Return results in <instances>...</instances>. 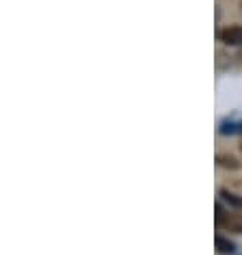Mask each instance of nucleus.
<instances>
[{
    "mask_svg": "<svg viewBox=\"0 0 242 255\" xmlns=\"http://www.w3.org/2000/svg\"><path fill=\"white\" fill-rule=\"evenodd\" d=\"M221 41L227 43V46H242V26H227L223 28L221 33Z\"/></svg>",
    "mask_w": 242,
    "mask_h": 255,
    "instance_id": "1",
    "label": "nucleus"
},
{
    "mask_svg": "<svg viewBox=\"0 0 242 255\" xmlns=\"http://www.w3.org/2000/svg\"><path fill=\"white\" fill-rule=\"evenodd\" d=\"M234 242L232 240H227V238H223V236H216V251H219L221 255H229V253H234Z\"/></svg>",
    "mask_w": 242,
    "mask_h": 255,
    "instance_id": "2",
    "label": "nucleus"
},
{
    "mask_svg": "<svg viewBox=\"0 0 242 255\" xmlns=\"http://www.w3.org/2000/svg\"><path fill=\"white\" fill-rule=\"evenodd\" d=\"M216 160H219V164L225 167V169H240V162L236 160L234 156H219Z\"/></svg>",
    "mask_w": 242,
    "mask_h": 255,
    "instance_id": "3",
    "label": "nucleus"
},
{
    "mask_svg": "<svg viewBox=\"0 0 242 255\" xmlns=\"http://www.w3.org/2000/svg\"><path fill=\"white\" fill-rule=\"evenodd\" d=\"M221 197L225 199L227 203H232V206H236V208H242V199L238 195H234V193H229V190H223L221 193Z\"/></svg>",
    "mask_w": 242,
    "mask_h": 255,
    "instance_id": "4",
    "label": "nucleus"
},
{
    "mask_svg": "<svg viewBox=\"0 0 242 255\" xmlns=\"http://www.w3.org/2000/svg\"><path fill=\"white\" fill-rule=\"evenodd\" d=\"M240 149H242V145H240Z\"/></svg>",
    "mask_w": 242,
    "mask_h": 255,
    "instance_id": "5",
    "label": "nucleus"
}]
</instances>
